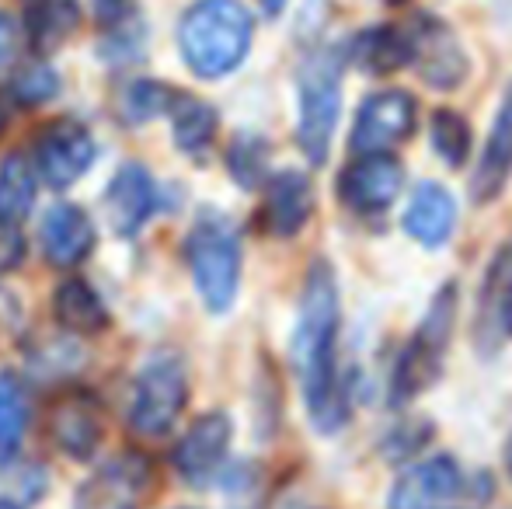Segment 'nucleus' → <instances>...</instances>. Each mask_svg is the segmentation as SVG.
<instances>
[{
  "label": "nucleus",
  "mask_w": 512,
  "mask_h": 509,
  "mask_svg": "<svg viewBox=\"0 0 512 509\" xmlns=\"http://www.w3.org/2000/svg\"><path fill=\"white\" fill-rule=\"evenodd\" d=\"M338 342V290L331 265L314 262L307 272L304 297H300L297 332H293V370L304 387V401L310 422L321 433H335L345 422V401L338 387L335 367Z\"/></svg>",
  "instance_id": "f257e3e1"
},
{
  "label": "nucleus",
  "mask_w": 512,
  "mask_h": 509,
  "mask_svg": "<svg viewBox=\"0 0 512 509\" xmlns=\"http://www.w3.org/2000/svg\"><path fill=\"white\" fill-rule=\"evenodd\" d=\"M255 35L241 0H196L178 25V49L196 77L216 81L244 63Z\"/></svg>",
  "instance_id": "f03ea898"
},
{
  "label": "nucleus",
  "mask_w": 512,
  "mask_h": 509,
  "mask_svg": "<svg viewBox=\"0 0 512 509\" xmlns=\"http://www.w3.org/2000/svg\"><path fill=\"white\" fill-rule=\"evenodd\" d=\"M185 255H189V269L203 304L213 314L230 311L237 300V286H241V238L230 217L206 210L192 224Z\"/></svg>",
  "instance_id": "7ed1b4c3"
},
{
  "label": "nucleus",
  "mask_w": 512,
  "mask_h": 509,
  "mask_svg": "<svg viewBox=\"0 0 512 509\" xmlns=\"http://www.w3.org/2000/svg\"><path fill=\"white\" fill-rule=\"evenodd\" d=\"M297 91H300V123H297L300 150L307 154L310 164H324L331 150V136H335L338 126V112H342V56L335 49L310 53L300 63Z\"/></svg>",
  "instance_id": "20e7f679"
},
{
  "label": "nucleus",
  "mask_w": 512,
  "mask_h": 509,
  "mask_svg": "<svg viewBox=\"0 0 512 509\" xmlns=\"http://www.w3.org/2000/svg\"><path fill=\"white\" fill-rule=\"evenodd\" d=\"M453 318H457V286H443L432 297L429 314L415 328L398 367H394V381H391L394 405H405L415 394H422L425 387H432V381L439 377L446 346H450V335H453Z\"/></svg>",
  "instance_id": "39448f33"
},
{
  "label": "nucleus",
  "mask_w": 512,
  "mask_h": 509,
  "mask_svg": "<svg viewBox=\"0 0 512 509\" xmlns=\"http://www.w3.org/2000/svg\"><path fill=\"white\" fill-rule=\"evenodd\" d=\"M185 401H189V377L182 360L171 353L150 356L136 377L129 422L140 436H164L178 422Z\"/></svg>",
  "instance_id": "423d86ee"
},
{
  "label": "nucleus",
  "mask_w": 512,
  "mask_h": 509,
  "mask_svg": "<svg viewBox=\"0 0 512 509\" xmlns=\"http://www.w3.org/2000/svg\"><path fill=\"white\" fill-rule=\"evenodd\" d=\"M405 39H408V67H415L418 77L429 88L439 91L460 88V81L467 77V56L446 21L422 14V18H415L405 28Z\"/></svg>",
  "instance_id": "0eeeda50"
},
{
  "label": "nucleus",
  "mask_w": 512,
  "mask_h": 509,
  "mask_svg": "<svg viewBox=\"0 0 512 509\" xmlns=\"http://www.w3.org/2000/svg\"><path fill=\"white\" fill-rule=\"evenodd\" d=\"M35 171L53 189H67L95 164V136L77 119H56L35 140Z\"/></svg>",
  "instance_id": "6e6552de"
},
{
  "label": "nucleus",
  "mask_w": 512,
  "mask_h": 509,
  "mask_svg": "<svg viewBox=\"0 0 512 509\" xmlns=\"http://www.w3.org/2000/svg\"><path fill=\"white\" fill-rule=\"evenodd\" d=\"M415 129V98L408 91H377L359 105L356 129H352V150L359 157L387 154L391 147L405 143Z\"/></svg>",
  "instance_id": "1a4fd4ad"
},
{
  "label": "nucleus",
  "mask_w": 512,
  "mask_h": 509,
  "mask_svg": "<svg viewBox=\"0 0 512 509\" xmlns=\"http://www.w3.org/2000/svg\"><path fill=\"white\" fill-rule=\"evenodd\" d=\"M401 185H405V171H401V164L394 157L366 154L342 171L338 192H342V203L352 213L373 217V213H384L398 199Z\"/></svg>",
  "instance_id": "9d476101"
},
{
  "label": "nucleus",
  "mask_w": 512,
  "mask_h": 509,
  "mask_svg": "<svg viewBox=\"0 0 512 509\" xmlns=\"http://www.w3.org/2000/svg\"><path fill=\"white\" fill-rule=\"evenodd\" d=\"M230 436H234V426H230V419L223 412L199 415L175 447L178 475L192 485H206L220 471V464L227 461Z\"/></svg>",
  "instance_id": "9b49d317"
},
{
  "label": "nucleus",
  "mask_w": 512,
  "mask_h": 509,
  "mask_svg": "<svg viewBox=\"0 0 512 509\" xmlns=\"http://www.w3.org/2000/svg\"><path fill=\"white\" fill-rule=\"evenodd\" d=\"M464 492V471L446 454L408 468L391 489V509H439Z\"/></svg>",
  "instance_id": "f8f14e48"
},
{
  "label": "nucleus",
  "mask_w": 512,
  "mask_h": 509,
  "mask_svg": "<svg viewBox=\"0 0 512 509\" xmlns=\"http://www.w3.org/2000/svg\"><path fill=\"white\" fill-rule=\"evenodd\" d=\"M157 206V189L154 178L143 164L126 161L108 182V196H105V210L112 220V231L119 238H133L143 231V224L150 220Z\"/></svg>",
  "instance_id": "ddd939ff"
},
{
  "label": "nucleus",
  "mask_w": 512,
  "mask_h": 509,
  "mask_svg": "<svg viewBox=\"0 0 512 509\" xmlns=\"http://www.w3.org/2000/svg\"><path fill=\"white\" fill-rule=\"evenodd\" d=\"M42 252L56 269H74L95 252V224L74 203H56L42 220Z\"/></svg>",
  "instance_id": "4468645a"
},
{
  "label": "nucleus",
  "mask_w": 512,
  "mask_h": 509,
  "mask_svg": "<svg viewBox=\"0 0 512 509\" xmlns=\"http://www.w3.org/2000/svg\"><path fill=\"white\" fill-rule=\"evenodd\" d=\"M105 433L102 408L91 394H67L63 401H56L53 408V440L63 454H70L74 461H88L98 450Z\"/></svg>",
  "instance_id": "2eb2a0df"
},
{
  "label": "nucleus",
  "mask_w": 512,
  "mask_h": 509,
  "mask_svg": "<svg viewBox=\"0 0 512 509\" xmlns=\"http://www.w3.org/2000/svg\"><path fill=\"white\" fill-rule=\"evenodd\" d=\"M512 178V84L502 95V105L495 112L492 133H488L485 154L478 161V171L471 178L474 203H492L502 196L506 182Z\"/></svg>",
  "instance_id": "dca6fc26"
},
{
  "label": "nucleus",
  "mask_w": 512,
  "mask_h": 509,
  "mask_svg": "<svg viewBox=\"0 0 512 509\" xmlns=\"http://www.w3.org/2000/svg\"><path fill=\"white\" fill-rule=\"evenodd\" d=\"M314 213V189L304 171H279L265 189V227L276 238H293L304 231Z\"/></svg>",
  "instance_id": "f3484780"
},
{
  "label": "nucleus",
  "mask_w": 512,
  "mask_h": 509,
  "mask_svg": "<svg viewBox=\"0 0 512 509\" xmlns=\"http://www.w3.org/2000/svg\"><path fill=\"white\" fill-rule=\"evenodd\" d=\"M453 227H457V203L453 196L436 182H422L411 196L405 210V231L425 248H439L450 241Z\"/></svg>",
  "instance_id": "a211bd4d"
},
{
  "label": "nucleus",
  "mask_w": 512,
  "mask_h": 509,
  "mask_svg": "<svg viewBox=\"0 0 512 509\" xmlns=\"http://www.w3.org/2000/svg\"><path fill=\"white\" fill-rule=\"evenodd\" d=\"M53 314L67 332L77 335H98L108 328V311L105 300L98 297V290L88 279H63L53 290Z\"/></svg>",
  "instance_id": "6ab92c4d"
},
{
  "label": "nucleus",
  "mask_w": 512,
  "mask_h": 509,
  "mask_svg": "<svg viewBox=\"0 0 512 509\" xmlns=\"http://www.w3.org/2000/svg\"><path fill=\"white\" fill-rule=\"evenodd\" d=\"M147 468L133 457L119 464H108L105 471H98V478H91L77 496V509H129L133 496L143 489Z\"/></svg>",
  "instance_id": "aec40b11"
},
{
  "label": "nucleus",
  "mask_w": 512,
  "mask_h": 509,
  "mask_svg": "<svg viewBox=\"0 0 512 509\" xmlns=\"http://www.w3.org/2000/svg\"><path fill=\"white\" fill-rule=\"evenodd\" d=\"M28 42L35 53H53L56 46L70 39L81 25L77 0H35L28 11Z\"/></svg>",
  "instance_id": "412c9836"
},
{
  "label": "nucleus",
  "mask_w": 512,
  "mask_h": 509,
  "mask_svg": "<svg viewBox=\"0 0 512 509\" xmlns=\"http://www.w3.org/2000/svg\"><path fill=\"white\" fill-rule=\"evenodd\" d=\"M168 119H171L175 143L185 150V154H203L209 143H213L216 112H213V105L199 102L196 95L175 91V98H171V105H168Z\"/></svg>",
  "instance_id": "4be33fe9"
},
{
  "label": "nucleus",
  "mask_w": 512,
  "mask_h": 509,
  "mask_svg": "<svg viewBox=\"0 0 512 509\" xmlns=\"http://www.w3.org/2000/svg\"><path fill=\"white\" fill-rule=\"evenodd\" d=\"M35 206V164L25 154L0 161V224L18 227Z\"/></svg>",
  "instance_id": "5701e85b"
},
{
  "label": "nucleus",
  "mask_w": 512,
  "mask_h": 509,
  "mask_svg": "<svg viewBox=\"0 0 512 509\" xmlns=\"http://www.w3.org/2000/svg\"><path fill=\"white\" fill-rule=\"evenodd\" d=\"M352 60L370 74H391L408 67V39L401 28H370L352 42Z\"/></svg>",
  "instance_id": "b1692460"
},
{
  "label": "nucleus",
  "mask_w": 512,
  "mask_h": 509,
  "mask_svg": "<svg viewBox=\"0 0 512 509\" xmlns=\"http://www.w3.org/2000/svg\"><path fill=\"white\" fill-rule=\"evenodd\" d=\"M28 429V391L18 374L0 370V457L21 447Z\"/></svg>",
  "instance_id": "393cba45"
},
{
  "label": "nucleus",
  "mask_w": 512,
  "mask_h": 509,
  "mask_svg": "<svg viewBox=\"0 0 512 509\" xmlns=\"http://www.w3.org/2000/svg\"><path fill=\"white\" fill-rule=\"evenodd\" d=\"M429 129H432V150L450 168H460L467 161V150H471V126H467V119L457 116L453 109H436Z\"/></svg>",
  "instance_id": "a878e982"
},
{
  "label": "nucleus",
  "mask_w": 512,
  "mask_h": 509,
  "mask_svg": "<svg viewBox=\"0 0 512 509\" xmlns=\"http://www.w3.org/2000/svg\"><path fill=\"white\" fill-rule=\"evenodd\" d=\"M485 321H492L495 332L512 335V252L499 255V262L488 272Z\"/></svg>",
  "instance_id": "bb28decb"
},
{
  "label": "nucleus",
  "mask_w": 512,
  "mask_h": 509,
  "mask_svg": "<svg viewBox=\"0 0 512 509\" xmlns=\"http://www.w3.org/2000/svg\"><path fill=\"white\" fill-rule=\"evenodd\" d=\"M175 91L157 81H133L122 95V116L129 123H150L154 116H168V105Z\"/></svg>",
  "instance_id": "cd10ccee"
},
{
  "label": "nucleus",
  "mask_w": 512,
  "mask_h": 509,
  "mask_svg": "<svg viewBox=\"0 0 512 509\" xmlns=\"http://www.w3.org/2000/svg\"><path fill=\"white\" fill-rule=\"evenodd\" d=\"M227 164H230V175L244 185V189H255L258 182L265 178V164H269V147L265 140L251 133H241L234 143H230V154H227Z\"/></svg>",
  "instance_id": "c85d7f7f"
},
{
  "label": "nucleus",
  "mask_w": 512,
  "mask_h": 509,
  "mask_svg": "<svg viewBox=\"0 0 512 509\" xmlns=\"http://www.w3.org/2000/svg\"><path fill=\"white\" fill-rule=\"evenodd\" d=\"M60 91V77H56L53 67L46 63H28L14 74L11 81V95L18 98L21 105H42Z\"/></svg>",
  "instance_id": "c756f323"
},
{
  "label": "nucleus",
  "mask_w": 512,
  "mask_h": 509,
  "mask_svg": "<svg viewBox=\"0 0 512 509\" xmlns=\"http://www.w3.org/2000/svg\"><path fill=\"white\" fill-rule=\"evenodd\" d=\"M25 262V238L18 234V227L0 224V276L14 272Z\"/></svg>",
  "instance_id": "7c9ffc66"
},
{
  "label": "nucleus",
  "mask_w": 512,
  "mask_h": 509,
  "mask_svg": "<svg viewBox=\"0 0 512 509\" xmlns=\"http://www.w3.org/2000/svg\"><path fill=\"white\" fill-rule=\"evenodd\" d=\"M14 49H18V25L7 14H0V70L14 60Z\"/></svg>",
  "instance_id": "2f4dec72"
},
{
  "label": "nucleus",
  "mask_w": 512,
  "mask_h": 509,
  "mask_svg": "<svg viewBox=\"0 0 512 509\" xmlns=\"http://www.w3.org/2000/svg\"><path fill=\"white\" fill-rule=\"evenodd\" d=\"M258 7H262L269 18H276V14H283V7H286V0H258Z\"/></svg>",
  "instance_id": "473e14b6"
},
{
  "label": "nucleus",
  "mask_w": 512,
  "mask_h": 509,
  "mask_svg": "<svg viewBox=\"0 0 512 509\" xmlns=\"http://www.w3.org/2000/svg\"><path fill=\"white\" fill-rule=\"evenodd\" d=\"M506 468H509V475H512V436H509V443H506Z\"/></svg>",
  "instance_id": "72a5a7b5"
},
{
  "label": "nucleus",
  "mask_w": 512,
  "mask_h": 509,
  "mask_svg": "<svg viewBox=\"0 0 512 509\" xmlns=\"http://www.w3.org/2000/svg\"><path fill=\"white\" fill-rule=\"evenodd\" d=\"M0 509H21V506H11V503H0Z\"/></svg>",
  "instance_id": "f704fd0d"
},
{
  "label": "nucleus",
  "mask_w": 512,
  "mask_h": 509,
  "mask_svg": "<svg viewBox=\"0 0 512 509\" xmlns=\"http://www.w3.org/2000/svg\"><path fill=\"white\" fill-rule=\"evenodd\" d=\"M387 4H405V0H387Z\"/></svg>",
  "instance_id": "c9c22d12"
}]
</instances>
